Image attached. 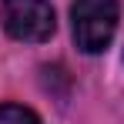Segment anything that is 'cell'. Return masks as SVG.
<instances>
[{
    "label": "cell",
    "mask_w": 124,
    "mask_h": 124,
    "mask_svg": "<svg viewBox=\"0 0 124 124\" xmlns=\"http://www.w3.org/2000/svg\"><path fill=\"white\" fill-rule=\"evenodd\" d=\"M117 0H74L70 20H74V40L84 54H101L117 30Z\"/></svg>",
    "instance_id": "obj_1"
},
{
    "label": "cell",
    "mask_w": 124,
    "mask_h": 124,
    "mask_svg": "<svg viewBox=\"0 0 124 124\" xmlns=\"http://www.w3.org/2000/svg\"><path fill=\"white\" fill-rule=\"evenodd\" d=\"M0 23L3 30L23 44H40L54 34V7L47 0H3L0 3Z\"/></svg>",
    "instance_id": "obj_2"
},
{
    "label": "cell",
    "mask_w": 124,
    "mask_h": 124,
    "mask_svg": "<svg viewBox=\"0 0 124 124\" xmlns=\"http://www.w3.org/2000/svg\"><path fill=\"white\" fill-rule=\"evenodd\" d=\"M0 124H40V117L20 104H0Z\"/></svg>",
    "instance_id": "obj_3"
}]
</instances>
